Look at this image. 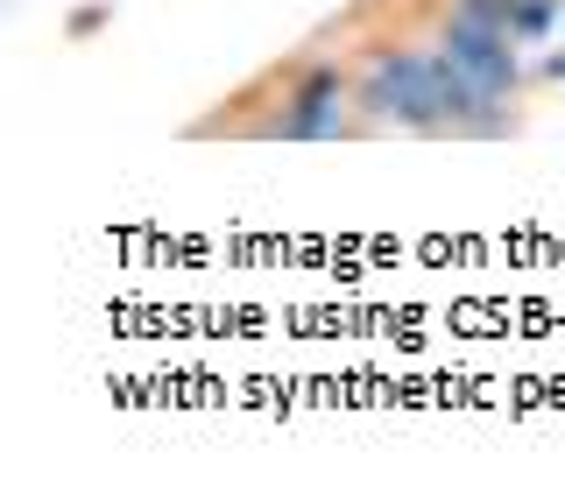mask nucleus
Instances as JSON below:
<instances>
[{
	"label": "nucleus",
	"mask_w": 565,
	"mask_h": 494,
	"mask_svg": "<svg viewBox=\"0 0 565 494\" xmlns=\"http://www.w3.org/2000/svg\"><path fill=\"white\" fill-rule=\"evenodd\" d=\"M361 106L382 128H417V135H446V114H438V64L431 50H375L361 71Z\"/></svg>",
	"instance_id": "1"
},
{
	"label": "nucleus",
	"mask_w": 565,
	"mask_h": 494,
	"mask_svg": "<svg viewBox=\"0 0 565 494\" xmlns=\"http://www.w3.org/2000/svg\"><path fill=\"white\" fill-rule=\"evenodd\" d=\"M353 120H347V78H340V64H305L297 71V85L282 93V114L269 120H255V135H269V141H332V135H347Z\"/></svg>",
	"instance_id": "2"
},
{
	"label": "nucleus",
	"mask_w": 565,
	"mask_h": 494,
	"mask_svg": "<svg viewBox=\"0 0 565 494\" xmlns=\"http://www.w3.org/2000/svg\"><path fill=\"white\" fill-rule=\"evenodd\" d=\"M438 50H446V57L467 71L481 93L516 99L523 64H516V35H509V29H488V22H473V14H446V29H438Z\"/></svg>",
	"instance_id": "3"
},
{
	"label": "nucleus",
	"mask_w": 565,
	"mask_h": 494,
	"mask_svg": "<svg viewBox=\"0 0 565 494\" xmlns=\"http://www.w3.org/2000/svg\"><path fill=\"white\" fill-rule=\"evenodd\" d=\"M565 14V0H509V35L516 43H537V35H552Z\"/></svg>",
	"instance_id": "4"
}]
</instances>
